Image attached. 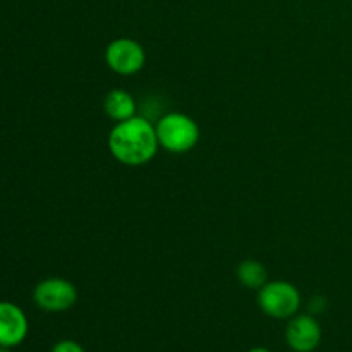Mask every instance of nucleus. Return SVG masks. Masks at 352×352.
<instances>
[{"instance_id": "12", "label": "nucleus", "mask_w": 352, "mask_h": 352, "mask_svg": "<svg viewBox=\"0 0 352 352\" xmlns=\"http://www.w3.org/2000/svg\"><path fill=\"white\" fill-rule=\"evenodd\" d=\"M0 352H12V349L10 347H0Z\"/></svg>"}, {"instance_id": "6", "label": "nucleus", "mask_w": 352, "mask_h": 352, "mask_svg": "<svg viewBox=\"0 0 352 352\" xmlns=\"http://www.w3.org/2000/svg\"><path fill=\"white\" fill-rule=\"evenodd\" d=\"M285 342L294 352H313L322 342V327L308 313L292 316L285 329Z\"/></svg>"}, {"instance_id": "9", "label": "nucleus", "mask_w": 352, "mask_h": 352, "mask_svg": "<svg viewBox=\"0 0 352 352\" xmlns=\"http://www.w3.org/2000/svg\"><path fill=\"white\" fill-rule=\"evenodd\" d=\"M236 274L241 285H244L248 289H253V291H260L268 282V272L265 268V265L261 261L253 260V258L241 261Z\"/></svg>"}, {"instance_id": "1", "label": "nucleus", "mask_w": 352, "mask_h": 352, "mask_svg": "<svg viewBox=\"0 0 352 352\" xmlns=\"http://www.w3.org/2000/svg\"><path fill=\"white\" fill-rule=\"evenodd\" d=\"M158 138L155 124L143 116L116 122L109 134V150L112 157L122 165L141 167L157 155Z\"/></svg>"}, {"instance_id": "4", "label": "nucleus", "mask_w": 352, "mask_h": 352, "mask_svg": "<svg viewBox=\"0 0 352 352\" xmlns=\"http://www.w3.org/2000/svg\"><path fill=\"white\" fill-rule=\"evenodd\" d=\"M33 301L38 308L47 313L67 311L78 301V289L67 278H45L34 285Z\"/></svg>"}, {"instance_id": "7", "label": "nucleus", "mask_w": 352, "mask_h": 352, "mask_svg": "<svg viewBox=\"0 0 352 352\" xmlns=\"http://www.w3.org/2000/svg\"><path fill=\"white\" fill-rule=\"evenodd\" d=\"M30 322L23 309L10 301H0V347H17L26 340Z\"/></svg>"}, {"instance_id": "10", "label": "nucleus", "mask_w": 352, "mask_h": 352, "mask_svg": "<svg viewBox=\"0 0 352 352\" xmlns=\"http://www.w3.org/2000/svg\"><path fill=\"white\" fill-rule=\"evenodd\" d=\"M50 352H86L85 347L81 346L79 342L71 339H64V340H58L54 347H52Z\"/></svg>"}, {"instance_id": "3", "label": "nucleus", "mask_w": 352, "mask_h": 352, "mask_svg": "<svg viewBox=\"0 0 352 352\" xmlns=\"http://www.w3.org/2000/svg\"><path fill=\"white\" fill-rule=\"evenodd\" d=\"M301 305V292L287 280H268L258 291V306L270 318L291 320L298 315Z\"/></svg>"}, {"instance_id": "2", "label": "nucleus", "mask_w": 352, "mask_h": 352, "mask_svg": "<svg viewBox=\"0 0 352 352\" xmlns=\"http://www.w3.org/2000/svg\"><path fill=\"white\" fill-rule=\"evenodd\" d=\"M155 129H157L160 148L175 155L191 151L201 136L198 122L182 112H170L162 116L155 124Z\"/></svg>"}, {"instance_id": "11", "label": "nucleus", "mask_w": 352, "mask_h": 352, "mask_svg": "<svg viewBox=\"0 0 352 352\" xmlns=\"http://www.w3.org/2000/svg\"><path fill=\"white\" fill-rule=\"evenodd\" d=\"M248 352H272V351L267 349V347H253V349H250Z\"/></svg>"}, {"instance_id": "5", "label": "nucleus", "mask_w": 352, "mask_h": 352, "mask_svg": "<svg viewBox=\"0 0 352 352\" xmlns=\"http://www.w3.org/2000/svg\"><path fill=\"white\" fill-rule=\"evenodd\" d=\"M105 62L116 74L133 76L146 64V52L133 38H116L107 47Z\"/></svg>"}, {"instance_id": "8", "label": "nucleus", "mask_w": 352, "mask_h": 352, "mask_svg": "<svg viewBox=\"0 0 352 352\" xmlns=\"http://www.w3.org/2000/svg\"><path fill=\"white\" fill-rule=\"evenodd\" d=\"M103 112L116 122H122V120L138 116L136 100L126 89H112L103 100Z\"/></svg>"}]
</instances>
